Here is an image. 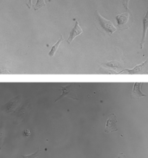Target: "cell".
<instances>
[{
    "label": "cell",
    "instance_id": "6da1fadb",
    "mask_svg": "<svg viewBox=\"0 0 148 158\" xmlns=\"http://www.w3.org/2000/svg\"><path fill=\"white\" fill-rule=\"evenodd\" d=\"M94 23L98 31L108 36H112L117 31V28L112 22L103 17L97 10L94 14Z\"/></svg>",
    "mask_w": 148,
    "mask_h": 158
},
{
    "label": "cell",
    "instance_id": "7a4b0ae2",
    "mask_svg": "<svg viewBox=\"0 0 148 158\" xmlns=\"http://www.w3.org/2000/svg\"><path fill=\"white\" fill-rule=\"evenodd\" d=\"M79 85L77 84H69L65 86H62L60 90L62 91L61 95L58 97L55 100V102L59 101L60 99L64 98V97H68V98L78 100V97H77V89L78 88Z\"/></svg>",
    "mask_w": 148,
    "mask_h": 158
},
{
    "label": "cell",
    "instance_id": "3957f363",
    "mask_svg": "<svg viewBox=\"0 0 148 158\" xmlns=\"http://www.w3.org/2000/svg\"><path fill=\"white\" fill-rule=\"evenodd\" d=\"M118 126H117V116L115 114H111L108 118L106 123V126L105 128V132L107 134L109 133L117 131Z\"/></svg>",
    "mask_w": 148,
    "mask_h": 158
},
{
    "label": "cell",
    "instance_id": "277c9868",
    "mask_svg": "<svg viewBox=\"0 0 148 158\" xmlns=\"http://www.w3.org/2000/svg\"><path fill=\"white\" fill-rule=\"evenodd\" d=\"M143 83H138L136 82L134 84V87H133L132 92L131 94V99H139L140 97H146L145 94L142 92L141 91V87L142 86Z\"/></svg>",
    "mask_w": 148,
    "mask_h": 158
},
{
    "label": "cell",
    "instance_id": "5b68a950",
    "mask_svg": "<svg viewBox=\"0 0 148 158\" xmlns=\"http://www.w3.org/2000/svg\"><path fill=\"white\" fill-rule=\"evenodd\" d=\"M82 32H83V30L82 28H81L78 21H76V24H75L74 28L72 29L71 31H70V36L69 38L68 39L67 42L68 44H71L73 42V41L74 40V39L76 38V36H78L80 34H82Z\"/></svg>",
    "mask_w": 148,
    "mask_h": 158
},
{
    "label": "cell",
    "instance_id": "8992f818",
    "mask_svg": "<svg viewBox=\"0 0 148 158\" xmlns=\"http://www.w3.org/2000/svg\"><path fill=\"white\" fill-rule=\"evenodd\" d=\"M147 30H148V10L146 12V13L143 18V34H142V41L140 43L141 49L143 48V46L145 44Z\"/></svg>",
    "mask_w": 148,
    "mask_h": 158
},
{
    "label": "cell",
    "instance_id": "52a82bcc",
    "mask_svg": "<svg viewBox=\"0 0 148 158\" xmlns=\"http://www.w3.org/2000/svg\"><path fill=\"white\" fill-rule=\"evenodd\" d=\"M147 61L146 60L145 62H142V63L140 64V65H137L136 67L133 68V69H131V70H123L122 72H121L120 73H128V74H136V73H141L142 71L144 68H145V66L146 64H147Z\"/></svg>",
    "mask_w": 148,
    "mask_h": 158
},
{
    "label": "cell",
    "instance_id": "ba28073f",
    "mask_svg": "<svg viewBox=\"0 0 148 158\" xmlns=\"http://www.w3.org/2000/svg\"><path fill=\"white\" fill-rule=\"evenodd\" d=\"M129 19V12H124V13L119 14L116 16V20H117L118 25L119 26H124L125 24L127 23Z\"/></svg>",
    "mask_w": 148,
    "mask_h": 158
},
{
    "label": "cell",
    "instance_id": "9c48e42d",
    "mask_svg": "<svg viewBox=\"0 0 148 158\" xmlns=\"http://www.w3.org/2000/svg\"><path fill=\"white\" fill-rule=\"evenodd\" d=\"M62 41H63V36H62V35H60V39L57 41V43H55V44L53 46L50 52H49V57H53V56L55 55V54L56 53V52L57 51V49H58V48H59L60 44H61Z\"/></svg>",
    "mask_w": 148,
    "mask_h": 158
},
{
    "label": "cell",
    "instance_id": "30bf717a",
    "mask_svg": "<svg viewBox=\"0 0 148 158\" xmlns=\"http://www.w3.org/2000/svg\"><path fill=\"white\" fill-rule=\"evenodd\" d=\"M46 6V3L44 0H37L36 4L34 6V10H38L39 9H41V7H44Z\"/></svg>",
    "mask_w": 148,
    "mask_h": 158
},
{
    "label": "cell",
    "instance_id": "8fae6325",
    "mask_svg": "<svg viewBox=\"0 0 148 158\" xmlns=\"http://www.w3.org/2000/svg\"><path fill=\"white\" fill-rule=\"evenodd\" d=\"M4 139H5V130L2 127L0 128V152H1L2 147Z\"/></svg>",
    "mask_w": 148,
    "mask_h": 158
},
{
    "label": "cell",
    "instance_id": "7c38bea8",
    "mask_svg": "<svg viewBox=\"0 0 148 158\" xmlns=\"http://www.w3.org/2000/svg\"><path fill=\"white\" fill-rule=\"evenodd\" d=\"M41 152V151L39 149H37V151L36 152L31 154V155H22V157L23 158H36L39 155H40Z\"/></svg>",
    "mask_w": 148,
    "mask_h": 158
},
{
    "label": "cell",
    "instance_id": "4fadbf2b",
    "mask_svg": "<svg viewBox=\"0 0 148 158\" xmlns=\"http://www.w3.org/2000/svg\"><path fill=\"white\" fill-rule=\"evenodd\" d=\"M23 136H26V137L30 136H31V132H30V131L28 130V129L25 130L24 131H23Z\"/></svg>",
    "mask_w": 148,
    "mask_h": 158
},
{
    "label": "cell",
    "instance_id": "5bb4252c",
    "mask_svg": "<svg viewBox=\"0 0 148 158\" xmlns=\"http://www.w3.org/2000/svg\"><path fill=\"white\" fill-rule=\"evenodd\" d=\"M129 1H130V0H126V1H125V3L124 4V7H126L127 10H129Z\"/></svg>",
    "mask_w": 148,
    "mask_h": 158
},
{
    "label": "cell",
    "instance_id": "9a60e30c",
    "mask_svg": "<svg viewBox=\"0 0 148 158\" xmlns=\"http://www.w3.org/2000/svg\"><path fill=\"white\" fill-rule=\"evenodd\" d=\"M31 5H32V0H28V3H27V6H28L29 9L31 7Z\"/></svg>",
    "mask_w": 148,
    "mask_h": 158
},
{
    "label": "cell",
    "instance_id": "2e32d148",
    "mask_svg": "<svg viewBox=\"0 0 148 158\" xmlns=\"http://www.w3.org/2000/svg\"><path fill=\"white\" fill-rule=\"evenodd\" d=\"M125 1H126V0H124V4L125 3Z\"/></svg>",
    "mask_w": 148,
    "mask_h": 158
}]
</instances>
